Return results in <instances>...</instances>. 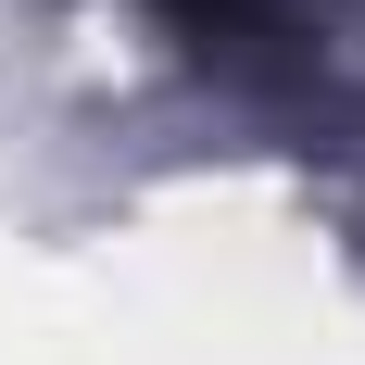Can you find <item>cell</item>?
<instances>
[{
  "instance_id": "obj_1",
  "label": "cell",
  "mask_w": 365,
  "mask_h": 365,
  "mask_svg": "<svg viewBox=\"0 0 365 365\" xmlns=\"http://www.w3.org/2000/svg\"><path fill=\"white\" fill-rule=\"evenodd\" d=\"M151 26L240 101H315V76H328L315 0H151Z\"/></svg>"
}]
</instances>
